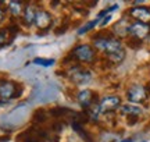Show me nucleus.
Instances as JSON below:
<instances>
[{"label": "nucleus", "instance_id": "f257e3e1", "mask_svg": "<svg viewBox=\"0 0 150 142\" xmlns=\"http://www.w3.org/2000/svg\"><path fill=\"white\" fill-rule=\"evenodd\" d=\"M95 46H96L97 49L106 52L108 59L112 63H120L125 57L122 43H121V40H118L115 38H99L95 40Z\"/></svg>", "mask_w": 150, "mask_h": 142}, {"label": "nucleus", "instance_id": "f03ea898", "mask_svg": "<svg viewBox=\"0 0 150 142\" xmlns=\"http://www.w3.org/2000/svg\"><path fill=\"white\" fill-rule=\"evenodd\" d=\"M20 88H18V85L16 82L0 80V98L6 99V100H10V99L21 96L22 89H20Z\"/></svg>", "mask_w": 150, "mask_h": 142}, {"label": "nucleus", "instance_id": "7ed1b4c3", "mask_svg": "<svg viewBox=\"0 0 150 142\" xmlns=\"http://www.w3.org/2000/svg\"><path fill=\"white\" fill-rule=\"evenodd\" d=\"M68 74H70L71 80H72L75 84H78V85H86V84H89L92 80L91 72L83 70V68L79 66L71 67L70 71H68Z\"/></svg>", "mask_w": 150, "mask_h": 142}, {"label": "nucleus", "instance_id": "20e7f679", "mask_svg": "<svg viewBox=\"0 0 150 142\" xmlns=\"http://www.w3.org/2000/svg\"><path fill=\"white\" fill-rule=\"evenodd\" d=\"M72 57H75L79 61H83V63H89L95 59V52L89 45H81V46H76L74 49Z\"/></svg>", "mask_w": 150, "mask_h": 142}, {"label": "nucleus", "instance_id": "39448f33", "mask_svg": "<svg viewBox=\"0 0 150 142\" xmlns=\"http://www.w3.org/2000/svg\"><path fill=\"white\" fill-rule=\"evenodd\" d=\"M128 99L132 103H142L147 99V89L140 85H134L129 88L128 91Z\"/></svg>", "mask_w": 150, "mask_h": 142}, {"label": "nucleus", "instance_id": "423d86ee", "mask_svg": "<svg viewBox=\"0 0 150 142\" xmlns=\"http://www.w3.org/2000/svg\"><path fill=\"white\" fill-rule=\"evenodd\" d=\"M150 32V25L149 24H143V22H134L129 25V33L134 36L135 39H145Z\"/></svg>", "mask_w": 150, "mask_h": 142}, {"label": "nucleus", "instance_id": "0eeeda50", "mask_svg": "<svg viewBox=\"0 0 150 142\" xmlns=\"http://www.w3.org/2000/svg\"><path fill=\"white\" fill-rule=\"evenodd\" d=\"M120 104H121V99L118 96H107V98L102 99L97 109H99V113H107V111L115 110Z\"/></svg>", "mask_w": 150, "mask_h": 142}, {"label": "nucleus", "instance_id": "6e6552de", "mask_svg": "<svg viewBox=\"0 0 150 142\" xmlns=\"http://www.w3.org/2000/svg\"><path fill=\"white\" fill-rule=\"evenodd\" d=\"M129 16L138 20V22L147 24L150 22V9L149 7H132L129 10Z\"/></svg>", "mask_w": 150, "mask_h": 142}, {"label": "nucleus", "instance_id": "1a4fd4ad", "mask_svg": "<svg viewBox=\"0 0 150 142\" xmlns=\"http://www.w3.org/2000/svg\"><path fill=\"white\" fill-rule=\"evenodd\" d=\"M35 24H36L38 28L40 29H46V28L50 27L52 24V16L49 14L47 11H38L36 13V17H35Z\"/></svg>", "mask_w": 150, "mask_h": 142}, {"label": "nucleus", "instance_id": "9d476101", "mask_svg": "<svg viewBox=\"0 0 150 142\" xmlns=\"http://www.w3.org/2000/svg\"><path fill=\"white\" fill-rule=\"evenodd\" d=\"M78 102L82 107H89L93 102H95V93L92 92L91 89H83L81 91L79 95H78Z\"/></svg>", "mask_w": 150, "mask_h": 142}, {"label": "nucleus", "instance_id": "9b49d317", "mask_svg": "<svg viewBox=\"0 0 150 142\" xmlns=\"http://www.w3.org/2000/svg\"><path fill=\"white\" fill-rule=\"evenodd\" d=\"M121 113L128 114L129 117H138L139 114H142V109L139 106H135V104H124L121 107Z\"/></svg>", "mask_w": 150, "mask_h": 142}, {"label": "nucleus", "instance_id": "f8f14e48", "mask_svg": "<svg viewBox=\"0 0 150 142\" xmlns=\"http://www.w3.org/2000/svg\"><path fill=\"white\" fill-rule=\"evenodd\" d=\"M129 25L125 20H121V21L114 25V32H118V36H125L127 33H129Z\"/></svg>", "mask_w": 150, "mask_h": 142}, {"label": "nucleus", "instance_id": "ddd939ff", "mask_svg": "<svg viewBox=\"0 0 150 142\" xmlns=\"http://www.w3.org/2000/svg\"><path fill=\"white\" fill-rule=\"evenodd\" d=\"M36 13L38 11L33 9L32 6H27L25 10H24V20L27 22L28 25H31L35 22V17H36Z\"/></svg>", "mask_w": 150, "mask_h": 142}, {"label": "nucleus", "instance_id": "4468645a", "mask_svg": "<svg viewBox=\"0 0 150 142\" xmlns=\"http://www.w3.org/2000/svg\"><path fill=\"white\" fill-rule=\"evenodd\" d=\"M50 114L54 117H63V116H75V113L65 107H56V109L50 110Z\"/></svg>", "mask_w": 150, "mask_h": 142}, {"label": "nucleus", "instance_id": "2eb2a0df", "mask_svg": "<svg viewBox=\"0 0 150 142\" xmlns=\"http://www.w3.org/2000/svg\"><path fill=\"white\" fill-rule=\"evenodd\" d=\"M33 64H36L39 67H50L54 64V60L53 59H42V57H36V59H33Z\"/></svg>", "mask_w": 150, "mask_h": 142}, {"label": "nucleus", "instance_id": "dca6fc26", "mask_svg": "<svg viewBox=\"0 0 150 142\" xmlns=\"http://www.w3.org/2000/svg\"><path fill=\"white\" fill-rule=\"evenodd\" d=\"M97 24H99V20H97V18H96V20H93V21H91V22H88V24H85L82 28H79V29H78V35H83V33H86L88 31L93 29Z\"/></svg>", "mask_w": 150, "mask_h": 142}, {"label": "nucleus", "instance_id": "f3484780", "mask_svg": "<svg viewBox=\"0 0 150 142\" xmlns=\"http://www.w3.org/2000/svg\"><path fill=\"white\" fill-rule=\"evenodd\" d=\"M21 6L22 4L20 1H10V3H8V9H10L11 14H13V16H20V13L22 11Z\"/></svg>", "mask_w": 150, "mask_h": 142}, {"label": "nucleus", "instance_id": "a211bd4d", "mask_svg": "<svg viewBox=\"0 0 150 142\" xmlns=\"http://www.w3.org/2000/svg\"><path fill=\"white\" fill-rule=\"evenodd\" d=\"M33 123H42V121L46 120V111L45 110H36L35 114L32 117Z\"/></svg>", "mask_w": 150, "mask_h": 142}, {"label": "nucleus", "instance_id": "6ab92c4d", "mask_svg": "<svg viewBox=\"0 0 150 142\" xmlns=\"http://www.w3.org/2000/svg\"><path fill=\"white\" fill-rule=\"evenodd\" d=\"M8 31L7 29H0V45H6L11 42L10 39H8Z\"/></svg>", "mask_w": 150, "mask_h": 142}, {"label": "nucleus", "instance_id": "aec40b11", "mask_svg": "<svg viewBox=\"0 0 150 142\" xmlns=\"http://www.w3.org/2000/svg\"><path fill=\"white\" fill-rule=\"evenodd\" d=\"M110 20H111V16H107V17H104V18H103V21L100 22V25H102V27H104V25H106V24H107V22L110 21Z\"/></svg>", "mask_w": 150, "mask_h": 142}, {"label": "nucleus", "instance_id": "412c9836", "mask_svg": "<svg viewBox=\"0 0 150 142\" xmlns=\"http://www.w3.org/2000/svg\"><path fill=\"white\" fill-rule=\"evenodd\" d=\"M0 4H1V3H0ZM3 18H4V13H3V10L0 9V21H1Z\"/></svg>", "mask_w": 150, "mask_h": 142}, {"label": "nucleus", "instance_id": "4be33fe9", "mask_svg": "<svg viewBox=\"0 0 150 142\" xmlns=\"http://www.w3.org/2000/svg\"><path fill=\"white\" fill-rule=\"evenodd\" d=\"M8 139V137H3V138H0V141H7Z\"/></svg>", "mask_w": 150, "mask_h": 142}, {"label": "nucleus", "instance_id": "5701e85b", "mask_svg": "<svg viewBox=\"0 0 150 142\" xmlns=\"http://www.w3.org/2000/svg\"><path fill=\"white\" fill-rule=\"evenodd\" d=\"M121 142H134V141H132V139H122Z\"/></svg>", "mask_w": 150, "mask_h": 142}]
</instances>
